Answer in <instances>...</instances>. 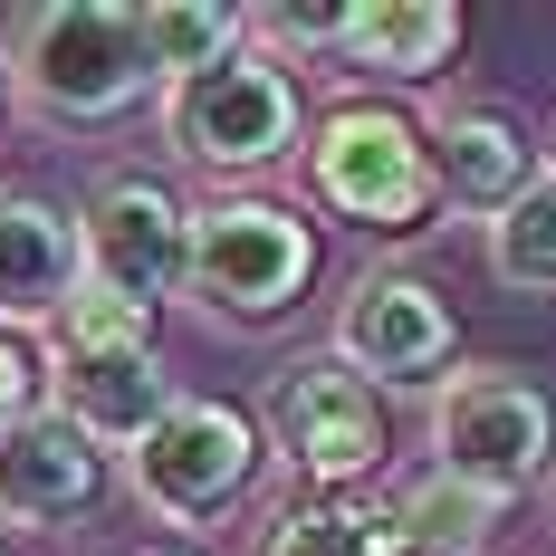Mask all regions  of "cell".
<instances>
[{"instance_id":"obj_21","label":"cell","mask_w":556,"mask_h":556,"mask_svg":"<svg viewBox=\"0 0 556 556\" xmlns=\"http://www.w3.org/2000/svg\"><path fill=\"white\" fill-rule=\"evenodd\" d=\"M154 556H192V547H154Z\"/></svg>"},{"instance_id":"obj_1","label":"cell","mask_w":556,"mask_h":556,"mask_svg":"<svg viewBox=\"0 0 556 556\" xmlns=\"http://www.w3.org/2000/svg\"><path fill=\"white\" fill-rule=\"evenodd\" d=\"M0 77H10V97L39 115V125H67V135L125 125L144 97H164L154 58H144V20L125 0H49V10H20L10 20V49H0Z\"/></svg>"},{"instance_id":"obj_14","label":"cell","mask_w":556,"mask_h":556,"mask_svg":"<svg viewBox=\"0 0 556 556\" xmlns=\"http://www.w3.org/2000/svg\"><path fill=\"white\" fill-rule=\"evenodd\" d=\"M451 49H460L451 0H345V29H336V67L345 77H393V87L442 77Z\"/></svg>"},{"instance_id":"obj_7","label":"cell","mask_w":556,"mask_h":556,"mask_svg":"<svg viewBox=\"0 0 556 556\" xmlns=\"http://www.w3.org/2000/svg\"><path fill=\"white\" fill-rule=\"evenodd\" d=\"M260 460H269V442H260L250 413L182 393L164 422L125 451V490H135L144 518H164V528H212V518H230V508L250 500Z\"/></svg>"},{"instance_id":"obj_10","label":"cell","mask_w":556,"mask_h":556,"mask_svg":"<svg viewBox=\"0 0 556 556\" xmlns=\"http://www.w3.org/2000/svg\"><path fill=\"white\" fill-rule=\"evenodd\" d=\"M336 365H355L375 393H413V384H451V355H460V327H451V298L413 269H365L345 298H336Z\"/></svg>"},{"instance_id":"obj_17","label":"cell","mask_w":556,"mask_h":556,"mask_svg":"<svg viewBox=\"0 0 556 556\" xmlns=\"http://www.w3.org/2000/svg\"><path fill=\"white\" fill-rule=\"evenodd\" d=\"M135 20H144V58H154L164 87H182V77H202V67L250 49V10H230V0H144Z\"/></svg>"},{"instance_id":"obj_22","label":"cell","mask_w":556,"mask_h":556,"mask_svg":"<svg viewBox=\"0 0 556 556\" xmlns=\"http://www.w3.org/2000/svg\"><path fill=\"white\" fill-rule=\"evenodd\" d=\"M0 556H10V547H0Z\"/></svg>"},{"instance_id":"obj_4","label":"cell","mask_w":556,"mask_h":556,"mask_svg":"<svg viewBox=\"0 0 556 556\" xmlns=\"http://www.w3.org/2000/svg\"><path fill=\"white\" fill-rule=\"evenodd\" d=\"M317 278V230L298 222L288 202H260V192H222L192 212V278L182 298L222 327H269L307 298Z\"/></svg>"},{"instance_id":"obj_3","label":"cell","mask_w":556,"mask_h":556,"mask_svg":"<svg viewBox=\"0 0 556 556\" xmlns=\"http://www.w3.org/2000/svg\"><path fill=\"white\" fill-rule=\"evenodd\" d=\"M298 135H307V106H298V77H288V58H269L260 39L222 67H202V77H182L164 87V144L182 154L192 173H269L298 154Z\"/></svg>"},{"instance_id":"obj_11","label":"cell","mask_w":556,"mask_h":556,"mask_svg":"<svg viewBox=\"0 0 556 556\" xmlns=\"http://www.w3.org/2000/svg\"><path fill=\"white\" fill-rule=\"evenodd\" d=\"M422 144H432V182H442V212H460V222H500L508 202L547 173V154H538V135H528V115L518 106H490V97H460V106H442L432 125H422Z\"/></svg>"},{"instance_id":"obj_9","label":"cell","mask_w":556,"mask_h":556,"mask_svg":"<svg viewBox=\"0 0 556 556\" xmlns=\"http://www.w3.org/2000/svg\"><path fill=\"white\" fill-rule=\"evenodd\" d=\"M77 260H87V288L154 317L164 298H182L192 278V202L164 192L154 173H106L77 212Z\"/></svg>"},{"instance_id":"obj_15","label":"cell","mask_w":556,"mask_h":556,"mask_svg":"<svg viewBox=\"0 0 556 556\" xmlns=\"http://www.w3.org/2000/svg\"><path fill=\"white\" fill-rule=\"evenodd\" d=\"M384 508H393V528L413 538V556H480L490 528L508 518L500 490H470V480H451V470H413Z\"/></svg>"},{"instance_id":"obj_20","label":"cell","mask_w":556,"mask_h":556,"mask_svg":"<svg viewBox=\"0 0 556 556\" xmlns=\"http://www.w3.org/2000/svg\"><path fill=\"white\" fill-rule=\"evenodd\" d=\"M0 115H10V77H0Z\"/></svg>"},{"instance_id":"obj_5","label":"cell","mask_w":556,"mask_h":556,"mask_svg":"<svg viewBox=\"0 0 556 556\" xmlns=\"http://www.w3.org/2000/svg\"><path fill=\"white\" fill-rule=\"evenodd\" d=\"M307 192L355 230H422L442 212L422 125L403 106H375V97H345V106L317 115V135H307Z\"/></svg>"},{"instance_id":"obj_8","label":"cell","mask_w":556,"mask_h":556,"mask_svg":"<svg viewBox=\"0 0 556 556\" xmlns=\"http://www.w3.org/2000/svg\"><path fill=\"white\" fill-rule=\"evenodd\" d=\"M556 451V403L518 365H451V384L432 393V470L518 500L528 480H547Z\"/></svg>"},{"instance_id":"obj_2","label":"cell","mask_w":556,"mask_h":556,"mask_svg":"<svg viewBox=\"0 0 556 556\" xmlns=\"http://www.w3.org/2000/svg\"><path fill=\"white\" fill-rule=\"evenodd\" d=\"M39 403L67 413L97 451H135L182 393H173L164 355H154V317L77 288L67 317L49 327V355H39Z\"/></svg>"},{"instance_id":"obj_18","label":"cell","mask_w":556,"mask_h":556,"mask_svg":"<svg viewBox=\"0 0 556 556\" xmlns=\"http://www.w3.org/2000/svg\"><path fill=\"white\" fill-rule=\"evenodd\" d=\"M480 250H490V278H500V288H518V298H556V164L538 173L490 230H480Z\"/></svg>"},{"instance_id":"obj_19","label":"cell","mask_w":556,"mask_h":556,"mask_svg":"<svg viewBox=\"0 0 556 556\" xmlns=\"http://www.w3.org/2000/svg\"><path fill=\"white\" fill-rule=\"evenodd\" d=\"M20 413H39V365H29V355L0 336V432H10Z\"/></svg>"},{"instance_id":"obj_12","label":"cell","mask_w":556,"mask_h":556,"mask_svg":"<svg viewBox=\"0 0 556 556\" xmlns=\"http://www.w3.org/2000/svg\"><path fill=\"white\" fill-rule=\"evenodd\" d=\"M106 500V451L87 442L67 413H20L10 432H0V528H67V518H87V508Z\"/></svg>"},{"instance_id":"obj_16","label":"cell","mask_w":556,"mask_h":556,"mask_svg":"<svg viewBox=\"0 0 556 556\" xmlns=\"http://www.w3.org/2000/svg\"><path fill=\"white\" fill-rule=\"evenodd\" d=\"M250 556H413V538L393 528V508H355V500H288L260 528Z\"/></svg>"},{"instance_id":"obj_13","label":"cell","mask_w":556,"mask_h":556,"mask_svg":"<svg viewBox=\"0 0 556 556\" xmlns=\"http://www.w3.org/2000/svg\"><path fill=\"white\" fill-rule=\"evenodd\" d=\"M87 288V260H77V212H58L49 192H20L0 182V327H39L49 336L67 317V298Z\"/></svg>"},{"instance_id":"obj_6","label":"cell","mask_w":556,"mask_h":556,"mask_svg":"<svg viewBox=\"0 0 556 556\" xmlns=\"http://www.w3.org/2000/svg\"><path fill=\"white\" fill-rule=\"evenodd\" d=\"M260 442L278 451L288 480H307L317 500H345L355 480L384 470V393L336 355H298V365H278L269 403H260Z\"/></svg>"}]
</instances>
